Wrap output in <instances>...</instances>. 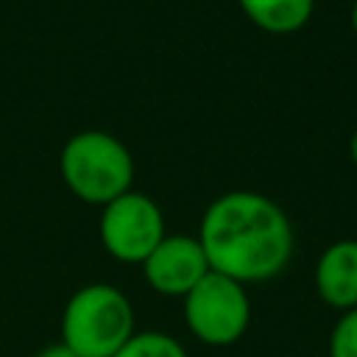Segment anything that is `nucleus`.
Instances as JSON below:
<instances>
[{
  "instance_id": "nucleus-7",
  "label": "nucleus",
  "mask_w": 357,
  "mask_h": 357,
  "mask_svg": "<svg viewBox=\"0 0 357 357\" xmlns=\"http://www.w3.org/2000/svg\"><path fill=\"white\" fill-rule=\"evenodd\" d=\"M315 290L321 301L346 312L357 307V240L332 243L315 262Z\"/></svg>"
},
{
  "instance_id": "nucleus-5",
  "label": "nucleus",
  "mask_w": 357,
  "mask_h": 357,
  "mask_svg": "<svg viewBox=\"0 0 357 357\" xmlns=\"http://www.w3.org/2000/svg\"><path fill=\"white\" fill-rule=\"evenodd\" d=\"M100 243L117 259L128 265H142L156 243L167 234L162 209L145 192L128 190L114 201L103 204L100 212Z\"/></svg>"
},
{
  "instance_id": "nucleus-9",
  "label": "nucleus",
  "mask_w": 357,
  "mask_h": 357,
  "mask_svg": "<svg viewBox=\"0 0 357 357\" xmlns=\"http://www.w3.org/2000/svg\"><path fill=\"white\" fill-rule=\"evenodd\" d=\"M114 357H190L184 346L165 332H134Z\"/></svg>"
},
{
  "instance_id": "nucleus-2",
  "label": "nucleus",
  "mask_w": 357,
  "mask_h": 357,
  "mask_svg": "<svg viewBox=\"0 0 357 357\" xmlns=\"http://www.w3.org/2000/svg\"><path fill=\"white\" fill-rule=\"evenodd\" d=\"M134 335V307L114 284L78 287L61 312V343L78 357H114Z\"/></svg>"
},
{
  "instance_id": "nucleus-10",
  "label": "nucleus",
  "mask_w": 357,
  "mask_h": 357,
  "mask_svg": "<svg viewBox=\"0 0 357 357\" xmlns=\"http://www.w3.org/2000/svg\"><path fill=\"white\" fill-rule=\"evenodd\" d=\"M329 357H357V307L337 318L329 335Z\"/></svg>"
},
{
  "instance_id": "nucleus-12",
  "label": "nucleus",
  "mask_w": 357,
  "mask_h": 357,
  "mask_svg": "<svg viewBox=\"0 0 357 357\" xmlns=\"http://www.w3.org/2000/svg\"><path fill=\"white\" fill-rule=\"evenodd\" d=\"M349 22H351V31H354V36H357V0L351 3V11H349Z\"/></svg>"
},
{
  "instance_id": "nucleus-11",
  "label": "nucleus",
  "mask_w": 357,
  "mask_h": 357,
  "mask_svg": "<svg viewBox=\"0 0 357 357\" xmlns=\"http://www.w3.org/2000/svg\"><path fill=\"white\" fill-rule=\"evenodd\" d=\"M36 357H78V354H75L70 346H64V343L59 340V343H47L45 349H39Z\"/></svg>"
},
{
  "instance_id": "nucleus-8",
  "label": "nucleus",
  "mask_w": 357,
  "mask_h": 357,
  "mask_svg": "<svg viewBox=\"0 0 357 357\" xmlns=\"http://www.w3.org/2000/svg\"><path fill=\"white\" fill-rule=\"evenodd\" d=\"M243 14L265 33H296L301 31L312 11L315 0H237Z\"/></svg>"
},
{
  "instance_id": "nucleus-1",
  "label": "nucleus",
  "mask_w": 357,
  "mask_h": 357,
  "mask_svg": "<svg viewBox=\"0 0 357 357\" xmlns=\"http://www.w3.org/2000/svg\"><path fill=\"white\" fill-rule=\"evenodd\" d=\"M198 243L209 271L240 284H254L287 268L293 257V226L284 209L268 195L231 190L204 209Z\"/></svg>"
},
{
  "instance_id": "nucleus-6",
  "label": "nucleus",
  "mask_w": 357,
  "mask_h": 357,
  "mask_svg": "<svg viewBox=\"0 0 357 357\" xmlns=\"http://www.w3.org/2000/svg\"><path fill=\"white\" fill-rule=\"evenodd\" d=\"M142 273H145V282L156 293L184 298L209 273V262H206V254L198 237L165 234L156 243V248L145 257Z\"/></svg>"
},
{
  "instance_id": "nucleus-4",
  "label": "nucleus",
  "mask_w": 357,
  "mask_h": 357,
  "mask_svg": "<svg viewBox=\"0 0 357 357\" xmlns=\"http://www.w3.org/2000/svg\"><path fill=\"white\" fill-rule=\"evenodd\" d=\"M181 301L190 332L206 346H231L251 324L245 284L215 271H209Z\"/></svg>"
},
{
  "instance_id": "nucleus-3",
  "label": "nucleus",
  "mask_w": 357,
  "mask_h": 357,
  "mask_svg": "<svg viewBox=\"0 0 357 357\" xmlns=\"http://www.w3.org/2000/svg\"><path fill=\"white\" fill-rule=\"evenodd\" d=\"M61 178L67 190L84 204H109L128 192L134 184V159L128 148L106 131L73 134L59 156Z\"/></svg>"
},
{
  "instance_id": "nucleus-13",
  "label": "nucleus",
  "mask_w": 357,
  "mask_h": 357,
  "mask_svg": "<svg viewBox=\"0 0 357 357\" xmlns=\"http://www.w3.org/2000/svg\"><path fill=\"white\" fill-rule=\"evenodd\" d=\"M349 153H351V159H354V165H357V128H354V134H351V142H349Z\"/></svg>"
}]
</instances>
